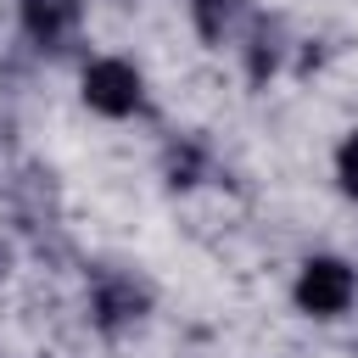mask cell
<instances>
[{"label":"cell","mask_w":358,"mask_h":358,"mask_svg":"<svg viewBox=\"0 0 358 358\" xmlns=\"http://www.w3.org/2000/svg\"><path fill=\"white\" fill-rule=\"evenodd\" d=\"M151 313V285L134 268H90V324L101 336H123Z\"/></svg>","instance_id":"1"},{"label":"cell","mask_w":358,"mask_h":358,"mask_svg":"<svg viewBox=\"0 0 358 358\" xmlns=\"http://www.w3.org/2000/svg\"><path fill=\"white\" fill-rule=\"evenodd\" d=\"M291 302H296L308 319H341V313L358 302V274H352V263H347V257H330V252L308 257V263L296 268Z\"/></svg>","instance_id":"2"},{"label":"cell","mask_w":358,"mask_h":358,"mask_svg":"<svg viewBox=\"0 0 358 358\" xmlns=\"http://www.w3.org/2000/svg\"><path fill=\"white\" fill-rule=\"evenodd\" d=\"M78 95L101 117H134L140 101H145V78L129 56H90L84 73H78Z\"/></svg>","instance_id":"3"},{"label":"cell","mask_w":358,"mask_h":358,"mask_svg":"<svg viewBox=\"0 0 358 358\" xmlns=\"http://www.w3.org/2000/svg\"><path fill=\"white\" fill-rule=\"evenodd\" d=\"M17 22H22V39L34 50H67L78 39V22H84V0H17Z\"/></svg>","instance_id":"4"},{"label":"cell","mask_w":358,"mask_h":358,"mask_svg":"<svg viewBox=\"0 0 358 358\" xmlns=\"http://www.w3.org/2000/svg\"><path fill=\"white\" fill-rule=\"evenodd\" d=\"M162 173H168L173 190H190V185L207 173V151H201L196 140H173V145L162 151Z\"/></svg>","instance_id":"5"},{"label":"cell","mask_w":358,"mask_h":358,"mask_svg":"<svg viewBox=\"0 0 358 358\" xmlns=\"http://www.w3.org/2000/svg\"><path fill=\"white\" fill-rule=\"evenodd\" d=\"M280 22H257L252 28V45H246V73H252V84H263L274 67H280Z\"/></svg>","instance_id":"6"},{"label":"cell","mask_w":358,"mask_h":358,"mask_svg":"<svg viewBox=\"0 0 358 358\" xmlns=\"http://www.w3.org/2000/svg\"><path fill=\"white\" fill-rule=\"evenodd\" d=\"M190 17H196V34L207 45H218L224 28H229V17H235V0H190Z\"/></svg>","instance_id":"7"},{"label":"cell","mask_w":358,"mask_h":358,"mask_svg":"<svg viewBox=\"0 0 358 358\" xmlns=\"http://www.w3.org/2000/svg\"><path fill=\"white\" fill-rule=\"evenodd\" d=\"M336 185H341V196L358 201V129H347V140L336 145Z\"/></svg>","instance_id":"8"},{"label":"cell","mask_w":358,"mask_h":358,"mask_svg":"<svg viewBox=\"0 0 358 358\" xmlns=\"http://www.w3.org/2000/svg\"><path fill=\"white\" fill-rule=\"evenodd\" d=\"M11 274V241H0V280Z\"/></svg>","instance_id":"9"}]
</instances>
